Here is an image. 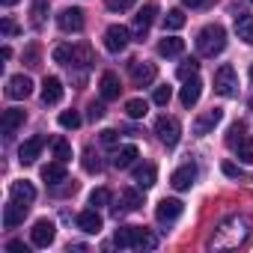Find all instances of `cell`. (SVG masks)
Returning <instances> with one entry per match:
<instances>
[{
  "mask_svg": "<svg viewBox=\"0 0 253 253\" xmlns=\"http://www.w3.org/2000/svg\"><path fill=\"white\" fill-rule=\"evenodd\" d=\"M9 194H12V200H18V203H27V206L36 200V188H33L30 182H12Z\"/></svg>",
  "mask_w": 253,
  "mask_h": 253,
  "instance_id": "27",
  "label": "cell"
},
{
  "mask_svg": "<svg viewBox=\"0 0 253 253\" xmlns=\"http://www.w3.org/2000/svg\"><path fill=\"white\" fill-rule=\"evenodd\" d=\"M197 69H200V63L191 57V60H185V63L179 66V78H182V81H188V78H194V75H197Z\"/></svg>",
  "mask_w": 253,
  "mask_h": 253,
  "instance_id": "40",
  "label": "cell"
},
{
  "mask_svg": "<svg viewBox=\"0 0 253 253\" xmlns=\"http://www.w3.org/2000/svg\"><path fill=\"white\" fill-rule=\"evenodd\" d=\"M125 113H128L131 119H143V116L149 113V104H146L143 98H131L128 104H125Z\"/></svg>",
  "mask_w": 253,
  "mask_h": 253,
  "instance_id": "30",
  "label": "cell"
},
{
  "mask_svg": "<svg viewBox=\"0 0 253 253\" xmlns=\"http://www.w3.org/2000/svg\"><path fill=\"white\" fill-rule=\"evenodd\" d=\"M223 173H226V176H241V170H238L235 164H229V161L223 164Z\"/></svg>",
  "mask_w": 253,
  "mask_h": 253,
  "instance_id": "48",
  "label": "cell"
},
{
  "mask_svg": "<svg viewBox=\"0 0 253 253\" xmlns=\"http://www.w3.org/2000/svg\"><path fill=\"white\" fill-rule=\"evenodd\" d=\"M54 155H57V161H63V164H69L72 161V146L60 137V140H54Z\"/></svg>",
  "mask_w": 253,
  "mask_h": 253,
  "instance_id": "35",
  "label": "cell"
},
{
  "mask_svg": "<svg viewBox=\"0 0 253 253\" xmlns=\"http://www.w3.org/2000/svg\"><path fill=\"white\" fill-rule=\"evenodd\" d=\"M92 63H95V54H92L89 45H72V66L86 69V66H92Z\"/></svg>",
  "mask_w": 253,
  "mask_h": 253,
  "instance_id": "25",
  "label": "cell"
},
{
  "mask_svg": "<svg viewBox=\"0 0 253 253\" xmlns=\"http://www.w3.org/2000/svg\"><path fill=\"white\" fill-rule=\"evenodd\" d=\"M42 146H45V137H30V140H24V143H21V149H18L21 164H33V161L39 158Z\"/></svg>",
  "mask_w": 253,
  "mask_h": 253,
  "instance_id": "22",
  "label": "cell"
},
{
  "mask_svg": "<svg viewBox=\"0 0 253 253\" xmlns=\"http://www.w3.org/2000/svg\"><path fill=\"white\" fill-rule=\"evenodd\" d=\"M137 3V0H107V9L110 12H125V9H131Z\"/></svg>",
  "mask_w": 253,
  "mask_h": 253,
  "instance_id": "42",
  "label": "cell"
},
{
  "mask_svg": "<svg viewBox=\"0 0 253 253\" xmlns=\"http://www.w3.org/2000/svg\"><path fill=\"white\" fill-rule=\"evenodd\" d=\"M235 33H238V39H241V42L253 45V15L238 12V15H235Z\"/></svg>",
  "mask_w": 253,
  "mask_h": 253,
  "instance_id": "23",
  "label": "cell"
},
{
  "mask_svg": "<svg viewBox=\"0 0 253 253\" xmlns=\"http://www.w3.org/2000/svg\"><path fill=\"white\" fill-rule=\"evenodd\" d=\"M54 60L60 66H72V45H57L54 48Z\"/></svg>",
  "mask_w": 253,
  "mask_h": 253,
  "instance_id": "39",
  "label": "cell"
},
{
  "mask_svg": "<svg viewBox=\"0 0 253 253\" xmlns=\"http://www.w3.org/2000/svg\"><path fill=\"white\" fill-rule=\"evenodd\" d=\"M45 15H48V0H33V24L36 27L45 24Z\"/></svg>",
  "mask_w": 253,
  "mask_h": 253,
  "instance_id": "37",
  "label": "cell"
},
{
  "mask_svg": "<svg viewBox=\"0 0 253 253\" xmlns=\"http://www.w3.org/2000/svg\"><path fill=\"white\" fill-rule=\"evenodd\" d=\"M140 206H143V197H140L137 191H131V188L122 191V209H125V211H134V209H140Z\"/></svg>",
  "mask_w": 253,
  "mask_h": 253,
  "instance_id": "31",
  "label": "cell"
},
{
  "mask_svg": "<svg viewBox=\"0 0 253 253\" xmlns=\"http://www.w3.org/2000/svg\"><path fill=\"white\" fill-rule=\"evenodd\" d=\"M98 137H101V143H104V146H116V140H119V134H116L113 128H104Z\"/></svg>",
  "mask_w": 253,
  "mask_h": 253,
  "instance_id": "43",
  "label": "cell"
},
{
  "mask_svg": "<svg viewBox=\"0 0 253 253\" xmlns=\"http://www.w3.org/2000/svg\"><path fill=\"white\" fill-rule=\"evenodd\" d=\"M42 179H45L48 185H60V182H66V164H63V161L45 164V167H42Z\"/></svg>",
  "mask_w": 253,
  "mask_h": 253,
  "instance_id": "26",
  "label": "cell"
},
{
  "mask_svg": "<svg viewBox=\"0 0 253 253\" xmlns=\"http://www.w3.org/2000/svg\"><path fill=\"white\" fill-rule=\"evenodd\" d=\"M42 101L45 104H60L63 101V81L60 78H45L42 81Z\"/></svg>",
  "mask_w": 253,
  "mask_h": 253,
  "instance_id": "18",
  "label": "cell"
},
{
  "mask_svg": "<svg viewBox=\"0 0 253 253\" xmlns=\"http://www.w3.org/2000/svg\"><path fill=\"white\" fill-rule=\"evenodd\" d=\"M30 92H33V81H30L27 75H12V78L6 81V95H9V98L21 101V98H27Z\"/></svg>",
  "mask_w": 253,
  "mask_h": 253,
  "instance_id": "10",
  "label": "cell"
},
{
  "mask_svg": "<svg viewBox=\"0 0 253 253\" xmlns=\"http://www.w3.org/2000/svg\"><path fill=\"white\" fill-rule=\"evenodd\" d=\"M107 203H110V191H107V188H95V191L89 194V206H92V209L107 206Z\"/></svg>",
  "mask_w": 253,
  "mask_h": 253,
  "instance_id": "38",
  "label": "cell"
},
{
  "mask_svg": "<svg viewBox=\"0 0 253 253\" xmlns=\"http://www.w3.org/2000/svg\"><path fill=\"white\" fill-rule=\"evenodd\" d=\"M140 158V152H137V146L134 143H125V146H119L116 152H113V158H110V164L116 167V170H128L134 161Z\"/></svg>",
  "mask_w": 253,
  "mask_h": 253,
  "instance_id": "14",
  "label": "cell"
},
{
  "mask_svg": "<svg viewBox=\"0 0 253 253\" xmlns=\"http://www.w3.org/2000/svg\"><path fill=\"white\" fill-rule=\"evenodd\" d=\"M84 170H86V173H101V161H98L95 149H86V152H84Z\"/></svg>",
  "mask_w": 253,
  "mask_h": 253,
  "instance_id": "36",
  "label": "cell"
},
{
  "mask_svg": "<svg viewBox=\"0 0 253 253\" xmlns=\"http://www.w3.org/2000/svg\"><path fill=\"white\" fill-rule=\"evenodd\" d=\"M104 116V104H89V119L95 122V119H101Z\"/></svg>",
  "mask_w": 253,
  "mask_h": 253,
  "instance_id": "45",
  "label": "cell"
},
{
  "mask_svg": "<svg viewBox=\"0 0 253 253\" xmlns=\"http://www.w3.org/2000/svg\"><path fill=\"white\" fill-rule=\"evenodd\" d=\"M170 98H173V86H155V92H152V101L158 104V107H167L170 104Z\"/></svg>",
  "mask_w": 253,
  "mask_h": 253,
  "instance_id": "33",
  "label": "cell"
},
{
  "mask_svg": "<svg viewBox=\"0 0 253 253\" xmlns=\"http://www.w3.org/2000/svg\"><path fill=\"white\" fill-rule=\"evenodd\" d=\"M214 92H220L223 98H232L238 92V78H235V69L232 66H220L214 72Z\"/></svg>",
  "mask_w": 253,
  "mask_h": 253,
  "instance_id": "6",
  "label": "cell"
},
{
  "mask_svg": "<svg viewBox=\"0 0 253 253\" xmlns=\"http://www.w3.org/2000/svg\"><path fill=\"white\" fill-rule=\"evenodd\" d=\"M185 21H188V18H185L182 9H170V12L164 15V30H182Z\"/></svg>",
  "mask_w": 253,
  "mask_h": 253,
  "instance_id": "29",
  "label": "cell"
},
{
  "mask_svg": "<svg viewBox=\"0 0 253 253\" xmlns=\"http://www.w3.org/2000/svg\"><path fill=\"white\" fill-rule=\"evenodd\" d=\"M54 238H57V226H54V220L42 217V220L33 223V229H30V241H33L36 247H48V244H54Z\"/></svg>",
  "mask_w": 253,
  "mask_h": 253,
  "instance_id": "7",
  "label": "cell"
},
{
  "mask_svg": "<svg viewBox=\"0 0 253 253\" xmlns=\"http://www.w3.org/2000/svg\"><path fill=\"white\" fill-rule=\"evenodd\" d=\"M194 182H197V167H194V164H182V167L170 176V185H173L176 191H188Z\"/></svg>",
  "mask_w": 253,
  "mask_h": 253,
  "instance_id": "16",
  "label": "cell"
},
{
  "mask_svg": "<svg viewBox=\"0 0 253 253\" xmlns=\"http://www.w3.org/2000/svg\"><path fill=\"white\" fill-rule=\"evenodd\" d=\"M101 214L95 211V209H86V211H81L78 214V229H84V232H89V235H98L101 232Z\"/></svg>",
  "mask_w": 253,
  "mask_h": 253,
  "instance_id": "20",
  "label": "cell"
},
{
  "mask_svg": "<svg viewBox=\"0 0 253 253\" xmlns=\"http://www.w3.org/2000/svg\"><path fill=\"white\" fill-rule=\"evenodd\" d=\"M24 214H27V203H18V200H12V203L3 209V223H6V229H15V226H21V223H24Z\"/></svg>",
  "mask_w": 253,
  "mask_h": 253,
  "instance_id": "17",
  "label": "cell"
},
{
  "mask_svg": "<svg viewBox=\"0 0 253 253\" xmlns=\"http://www.w3.org/2000/svg\"><path fill=\"white\" fill-rule=\"evenodd\" d=\"M220 119H223V110H220V107L206 110V113H203V116H197V122H194V134H197V137H206V134L214 128Z\"/></svg>",
  "mask_w": 253,
  "mask_h": 253,
  "instance_id": "11",
  "label": "cell"
},
{
  "mask_svg": "<svg viewBox=\"0 0 253 253\" xmlns=\"http://www.w3.org/2000/svg\"><path fill=\"white\" fill-rule=\"evenodd\" d=\"M57 24H60L63 33H81L84 30V12L75 9V6H69V9H63L57 15Z\"/></svg>",
  "mask_w": 253,
  "mask_h": 253,
  "instance_id": "9",
  "label": "cell"
},
{
  "mask_svg": "<svg viewBox=\"0 0 253 253\" xmlns=\"http://www.w3.org/2000/svg\"><path fill=\"white\" fill-rule=\"evenodd\" d=\"M6 250H9V253H27V244H24V241H9Z\"/></svg>",
  "mask_w": 253,
  "mask_h": 253,
  "instance_id": "46",
  "label": "cell"
},
{
  "mask_svg": "<svg viewBox=\"0 0 253 253\" xmlns=\"http://www.w3.org/2000/svg\"><path fill=\"white\" fill-rule=\"evenodd\" d=\"M235 152H238V158H241L244 164H253V137L247 134V137L235 146Z\"/></svg>",
  "mask_w": 253,
  "mask_h": 253,
  "instance_id": "32",
  "label": "cell"
},
{
  "mask_svg": "<svg viewBox=\"0 0 253 253\" xmlns=\"http://www.w3.org/2000/svg\"><path fill=\"white\" fill-rule=\"evenodd\" d=\"M182 51H185V42L176 39V36H164V39L158 42V54H161V57H179Z\"/></svg>",
  "mask_w": 253,
  "mask_h": 253,
  "instance_id": "28",
  "label": "cell"
},
{
  "mask_svg": "<svg viewBox=\"0 0 253 253\" xmlns=\"http://www.w3.org/2000/svg\"><path fill=\"white\" fill-rule=\"evenodd\" d=\"M0 57L9 60V57H12V48H9V45H3V48H0Z\"/></svg>",
  "mask_w": 253,
  "mask_h": 253,
  "instance_id": "50",
  "label": "cell"
},
{
  "mask_svg": "<svg viewBox=\"0 0 253 253\" xmlns=\"http://www.w3.org/2000/svg\"><path fill=\"white\" fill-rule=\"evenodd\" d=\"M244 137H247V128H244V125H241V122H235V125H232V128H229V137H226V143H229V149H235V146H238V143H241Z\"/></svg>",
  "mask_w": 253,
  "mask_h": 253,
  "instance_id": "34",
  "label": "cell"
},
{
  "mask_svg": "<svg viewBox=\"0 0 253 253\" xmlns=\"http://www.w3.org/2000/svg\"><path fill=\"white\" fill-rule=\"evenodd\" d=\"M155 179H158V170H155V164H143V167H137L134 170V185L137 188H152L155 185Z\"/></svg>",
  "mask_w": 253,
  "mask_h": 253,
  "instance_id": "24",
  "label": "cell"
},
{
  "mask_svg": "<svg viewBox=\"0 0 253 253\" xmlns=\"http://www.w3.org/2000/svg\"><path fill=\"white\" fill-rule=\"evenodd\" d=\"M155 75H158V69H155L152 63H143V60H134V63H131V81H134L137 86L152 84V81H155Z\"/></svg>",
  "mask_w": 253,
  "mask_h": 253,
  "instance_id": "15",
  "label": "cell"
},
{
  "mask_svg": "<svg viewBox=\"0 0 253 253\" xmlns=\"http://www.w3.org/2000/svg\"><path fill=\"white\" fill-rule=\"evenodd\" d=\"M60 125H63V128H78V125H81V116H78L75 110H63V113H60Z\"/></svg>",
  "mask_w": 253,
  "mask_h": 253,
  "instance_id": "41",
  "label": "cell"
},
{
  "mask_svg": "<svg viewBox=\"0 0 253 253\" xmlns=\"http://www.w3.org/2000/svg\"><path fill=\"white\" fill-rule=\"evenodd\" d=\"M24 119H27V113L24 110H18V107H9V110H3V119H0V131H3L6 137H12L21 125H24Z\"/></svg>",
  "mask_w": 253,
  "mask_h": 253,
  "instance_id": "13",
  "label": "cell"
},
{
  "mask_svg": "<svg viewBox=\"0 0 253 253\" xmlns=\"http://www.w3.org/2000/svg\"><path fill=\"white\" fill-rule=\"evenodd\" d=\"M0 30H3V33H6V36H15V33H18V24H15V21H12V18H6V21H3V24H0Z\"/></svg>",
  "mask_w": 253,
  "mask_h": 253,
  "instance_id": "44",
  "label": "cell"
},
{
  "mask_svg": "<svg viewBox=\"0 0 253 253\" xmlns=\"http://www.w3.org/2000/svg\"><path fill=\"white\" fill-rule=\"evenodd\" d=\"M0 3H3V6H15V3H18V0H0Z\"/></svg>",
  "mask_w": 253,
  "mask_h": 253,
  "instance_id": "51",
  "label": "cell"
},
{
  "mask_svg": "<svg viewBox=\"0 0 253 253\" xmlns=\"http://www.w3.org/2000/svg\"><path fill=\"white\" fill-rule=\"evenodd\" d=\"M250 81H253V66H250Z\"/></svg>",
  "mask_w": 253,
  "mask_h": 253,
  "instance_id": "52",
  "label": "cell"
},
{
  "mask_svg": "<svg viewBox=\"0 0 253 253\" xmlns=\"http://www.w3.org/2000/svg\"><path fill=\"white\" fill-rule=\"evenodd\" d=\"M182 209H185V206H182V200H176V197H170V200H167V197H164V200L158 203V209H155V217H158L161 223H173V220L182 214Z\"/></svg>",
  "mask_w": 253,
  "mask_h": 253,
  "instance_id": "12",
  "label": "cell"
},
{
  "mask_svg": "<svg viewBox=\"0 0 253 253\" xmlns=\"http://www.w3.org/2000/svg\"><path fill=\"white\" fill-rule=\"evenodd\" d=\"M27 63H30V66H39V63H36V48H27Z\"/></svg>",
  "mask_w": 253,
  "mask_h": 253,
  "instance_id": "49",
  "label": "cell"
},
{
  "mask_svg": "<svg viewBox=\"0 0 253 253\" xmlns=\"http://www.w3.org/2000/svg\"><path fill=\"white\" fill-rule=\"evenodd\" d=\"M226 48V30L220 24H209L197 33V51L203 57H217Z\"/></svg>",
  "mask_w": 253,
  "mask_h": 253,
  "instance_id": "2",
  "label": "cell"
},
{
  "mask_svg": "<svg viewBox=\"0 0 253 253\" xmlns=\"http://www.w3.org/2000/svg\"><path fill=\"white\" fill-rule=\"evenodd\" d=\"M155 15H158V3H152V0H149V3H143V9H137V15H134V33H137V39H143L149 33Z\"/></svg>",
  "mask_w": 253,
  "mask_h": 253,
  "instance_id": "8",
  "label": "cell"
},
{
  "mask_svg": "<svg viewBox=\"0 0 253 253\" xmlns=\"http://www.w3.org/2000/svg\"><path fill=\"white\" fill-rule=\"evenodd\" d=\"M250 235H253V223L247 217H232V220H226L217 229V235L211 238V244L214 247H244L250 241Z\"/></svg>",
  "mask_w": 253,
  "mask_h": 253,
  "instance_id": "1",
  "label": "cell"
},
{
  "mask_svg": "<svg viewBox=\"0 0 253 253\" xmlns=\"http://www.w3.org/2000/svg\"><path fill=\"white\" fill-rule=\"evenodd\" d=\"M250 3H253V0H250Z\"/></svg>",
  "mask_w": 253,
  "mask_h": 253,
  "instance_id": "53",
  "label": "cell"
},
{
  "mask_svg": "<svg viewBox=\"0 0 253 253\" xmlns=\"http://www.w3.org/2000/svg\"><path fill=\"white\" fill-rule=\"evenodd\" d=\"M155 134H158V140H161L167 149H173V146L179 143V137H182V125H179L176 116H158V122H155Z\"/></svg>",
  "mask_w": 253,
  "mask_h": 253,
  "instance_id": "4",
  "label": "cell"
},
{
  "mask_svg": "<svg viewBox=\"0 0 253 253\" xmlns=\"http://www.w3.org/2000/svg\"><path fill=\"white\" fill-rule=\"evenodd\" d=\"M113 244L125 247V250H128V247H155V238L143 226H122V229H116Z\"/></svg>",
  "mask_w": 253,
  "mask_h": 253,
  "instance_id": "3",
  "label": "cell"
},
{
  "mask_svg": "<svg viewBox=\"0 0 253 253\" xmlns=\"http://www.w3.org/2000/svg\"><path fill=\"white\" fill-rule=\"evenodd\" d=\"M200 95H203V81L194 75V78H188V81H185V86H182V95H179V98H182V104H185V107H194V104L200 101Z\"/></svg>",
  "mask_w": 253,
  "mask_h": 253,
  "instance_id": "19",
  "label": "cell"
},
{
  "mask_svg": "<svg viewBox=\"0 0 253 253\" xmlns=\"http://www.w3.org/2000/svg\"><path fill=\"white\" fill-rule=\"evenodd\" d=\"M128 42H131L128 27H122V24H110V27L104 30V48H107L110 54H122L125 48H128Z\"/></svg>",
  "mask_w": 253,
  "mask_h": 253,
  "instance_id": "5",
  "label": "cell"
},
{
  "mask_svg": "<svg viewBox=\"0 0 253 253\" xmlns=\"http://www.w3.org/2000/svg\"><path fill=\"white\" fill-rule=\"evenodd\" d=\"M182 3H185V6H191V9H200V6H209L211 0H182Z\"/></svg>",
  "mask_w": 253,
  "mask_h": 253,
  "instance_id": "47",
  "label": "cell"
},
{
  "mask_svg": "<svg viewBox=\"0 0 253 253\" xmlns=\"http://www.w3.org/2000/svg\"><path fill=\"white\" fill-rule=\"evenodd\" d=\"M98 89H101V98H104V101H113V98H119V92H122V86H119V78H116L113 72H104V75H101V81H98Z\"/></svg>",
  "mask_w": 253,
  "mask_h": 253,
  "instance_id": "21",
  "label": "cell"
}]
</instances>
